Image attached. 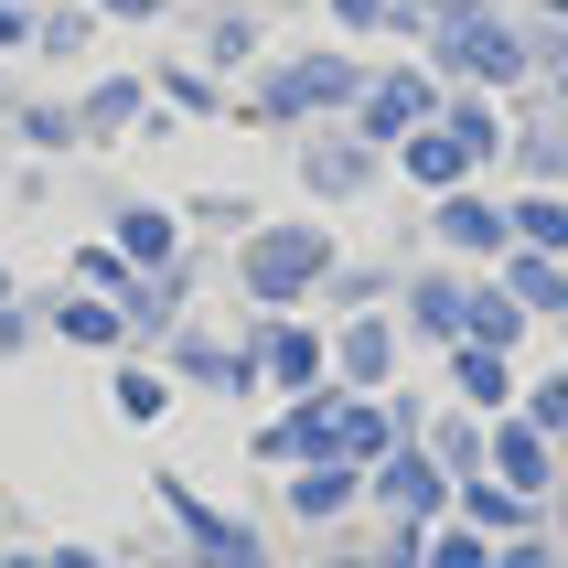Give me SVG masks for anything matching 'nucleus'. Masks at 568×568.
<instances>
[{
	"label": "nucleus",
	"mask_w": 568,
	"mask_h": 568,
	"mask_svg": "<svg viewBox=\"0 0 568 568\" xmlns=\"http://www.w3.org/2000/svg\"><path fill=\"white\" fill-rule=\"evenodd\" d=\"M322 268H333V236H322V225H280V236L247 247V290L257 301H301Z\"/></svg>",
	"instance_id": "obj_1"
},
{
	"label": "nucleus",
	"mask_w": 568,
	"mask_h": 568,
	"mask_svg": "<svg viewBox=\"0 0 568 568\" xmlns=\"http://www.w3.org/2000/svg\"><path fill=\"white\" fill-rule=\"evenodd\" d=\"M344 97H354V64L312 54V64H280V75H268V119H301V108H344Z\"/></svg>",
	"instance_id": "obj_2"
},
{
	"label": "nucleus",
	"mask_w": 568,
	"mask_h": 568,
	"mask_svg": "<svg viewBox=\"0 0 568 568\" xmlns=\"http://www.w3.org/2000/svg\"><path fill=\"white\" fill-rule=\"evenodd\" d=\"M365 140H408L418 119H429V75H386V87H365Z\"/></svg>",
	"instance_id": "obj_3"
},
{
	"label": "nucleus",
	"mask_w": 568,
	"mask_h": 568,
	"mask_svg": "<svg viewBox=\"0 0 568 568\" xmlns=\"http://www.w3.org/2000/svg\"><path fill=\"white\" fill-rule=\"evenodd\" d=\"M172 505H183V526H193V547H204V568H268V558L247 547V526H225L215 505H193L183 483H172Z\"/></svg>",
	"instance_id": "obj_4"
},
{
	"label": "nucleus",
	"mask_w": 568,
	"mask_h": 568,
	"mask_svg": "<svg viewBox=\"0 0 568 568\" xmlns=\"http://www.w3.org/2000/svg\"><path fill=\"white\" fill-rule=\"evenodd\" d=\"M247 365H268V376H280V386H312V376H322V344H312V333H290V322H268Z\"/></svg>",
	"instance_id": "obj_5"
},
{
	"label": "nucleus",
	"mask_w": 568,
	"mask_h": 568,
	"mask_svg": "<svg viewBox=\"0 0 568 568\" xmlns=\"http://www.w3.org/2000/svg\"><path fill=\"white\" fill-rule=\"evenodd\" d=\"M494 462H505L515 494H537V483H547V429H537V418H515L505 440H494Z\"/></svg>",
	"instance_id": "obj_6"
},
{
	"label": "nucleus",
	"mask_w": 568,
	"mask_h": 568,
	"mask_svg": "<svg viewBox=\"0 0 568 568\" xmlns=\"http://www.w3.org/2000/svg\"><path fill=\"white\" fill-rule=\"evenodd\" d=\"M386 354H397V333H386V322H354L344 344H333V365H344L354 386H376V376H386Z\"/></svg>",
	"instance_id": "obj_7"
},
{
	"label": "nucleus",
	"mask_w": 568,
	"mask_h": 568,
	"mask_svg": "<svg viewBox=\"0 0 568 568\" xmlns=\"http://www.w3.org/2000/svg\"><path fill=\"white\" fill-rule=\"evenodd\" d=\"M462 161H473V151H462L450 129H408V172H418V183H462Z\"/></svg>",
	"instance_id": "obj_8"
},
{
	"label": "nucleus",
	"mask_w": 568,
	"mask_h": 568,
	"mask_svg": "<svg viewBox=\"0 0 568 568\" xmlns=\"http://www.w3.org/2000/svg\"><path fill=\"white\" fill-rule=\"evenodd\" d=\"M462 64H473V75H515V32H494L483 11H462Z\"/></svg>",
	"instance_id": "obj_9"
},
{
	"label": "nucleus",
	"mask_w": 568,
	"mask_h": 568,
	"mask_svg": "<svg viewBox=\"0 0 568 568\" xmlns=\"http://www.w3.org/2000/svg\"><path fill=\"white\" fill-rule=\"evenodd\" d=\"M140 97H151L140 75H108V87L87 97V119H75V129H97V140H108V129H129V119H140Z\"/></svg>",
	"instance_id": "obj_10"
},
{
	"label": "nucleus",
	"mask_w": 568,
	"mask_h": 568,
	"mask_svg": "<svg viewBox=\"0 0 568 568\" xmlns=\"http://www.w3.org/2000/svg\"><path fill=\"white\" fill-rule=\"evenodd\" d=\"M440 236H450V247H505L515 225L494 215V204H440Z\"/></svg>",
	"instance_id": "obj_11"
},
{
	"label": "nucleus",
	"mask_w": 568,
	"mask_h": 568,
	"mask_svg": "<svg viewBox=\"0 0 568 568\" xmlns=\"http://www.w3.org/2000/svg\"><path fill=\"white\" fill-rule=\"evenodd\" d=\"M172 365H183L193 386H247V354H225V344H193V333H183V354H172Z\"/></svg>",
	"instance_id": "obj_12"
},
{
	"label": "nucleus",
	"mask_w": 568,
	"mask_h": 568,
	"mask_svg": "<svg viewBox=\"0 0 568 568\" xmlns=\"http://www.w3.org/2000/svg\"><path fill=\"white\" fill-rule=\"evenodd\" d=\"M515 301H526V312H568V280H558V268H547L537 247L515 257Z\"/></svg>",
	"instance_id": "obj_13"
},
{
	"label": "nucleus",
	"mask_w": 568,
	"mask_h": 568,
	"mask_svg": "<svg viewBox=\"0 0 568 568\" xmlns=\"http://www.w3.org/2000/svg\"><path fill=\"white\" fill-rule=\"evenodd\" d=\"M462 397H473V408H505V354H494V344L462 354Z\"/></svg>",
	"instance_id": "obj_14"
},
{
	"label": "nucleus",
	"mask_w": 568,
	"mask_h": 568,
	"mask_svg": "<svg viewBox=\"0 0 568 568\" xmlns=\"http://www.w3.org/2000/svg\"><path fill=\"white\" fill-rule=\"evenodd\" d=\"M386 505H440V473H429V462H386Z\"/></svg>",
	"instance_id": "obj_15"
},
{
	"label": "nucleus",
	"mask_w": 568,
	"mask_h": 568,
	"mask_svg": "<svg viewBox=\"0 0 568 568\" xmlns=\"http://www.w3.org/2000/svg\"><path fill=\"white\" fill-rule=\"evenodd\" d=\"M64 333L75 344H119V301H64Z\"/></svg>",
	"instance_id": "obj_16"
},
{
	"label": "nucleus",
	"mask_w": 568,
	"mask_h": 568,
	"mask_svg": "<svg viewBox=\"0 0 568 568\" xmlns=\"http://www.w3.org/2000/svg\"><path fill=\"white\" fill-rule=\"evenodd\" d=\"M408 312H418V333H450V322H462V290H450V280H418Z\"/></svg>",
	"instance_id": "obj_17"
},
{
	"label": "nucleus",
	"mask_w": 568,
	"mask_h": 568,
	"mask_svg": "<svg viewBox=\"0 0 568 568\" xmlns=\"http://www.w3.org/2000/svg\"><path fill=\"white\" fill-rule=\"evenodd\" d=\"M515 236H526V247H568V215H558V204H515Z\"/></svg>",
	"instance_id": "obj_18"
},
{
	"label": "nucleus",
	"mask_w": 568,
	"mask_h": 568,
	"mask_svg": "<svg viewBox=\"0 0 568 568\" xmlns=\"http://www.w3.org/2000/svg\"><path fill=\"white\" fill-rule=\"evenodd\" d=\"M312 183H322V193H354V183H365V151H344V140L312 151Z\"/></svg>",
	"instance_id": "obj_19"
},
{
	"label": "nucleus",
	"mask_w": 568,
	"mask_h": 568,
	"mask_svg": "<svg viewBox=\"0 0 568 568\" xmlns=\"http://www.w3.org/2000/svg\"><path fill=\"white\" fill-rule=\"evenodd\" d=\"M354 505V473H312L301 483V515H344Z\"/></svg>",
	"instance_id": "obj_20"
},
{
	"label": "nucleus",
	"mask_w": 568,
	"mask_h": 568,
	"mask_svg": "<svg viewBox=\"0 0 568 568\" xmlns=\"http://www.w3.org/2000/svg\"><path fill=\"white\" fill-rule=\"evenodd\" d=\"M119 236H129V257H172V225H161V215H129Z\"/></svg>",
	"instance_id": "obj_21"
},
{
	"label": "nucleus",
	"mask_w": 568,
	"mask_h": 568,
	"mask_svg": "<svg viewBox=\"0 0 568 568\" xmlns=\"http://www.w3.org/2000/svg\"><path fill=\"white\" fill-rule=\"evenodd\" d=\"M75 280H97V290H129V257H119V247H87V257H75Z\"/></svg>",
	"instance_id": "obj_22"
},
{
	"label": "nucleus",
	"mask_w": 568,
	"mask_h": 568,
	"mask_svg": "<svg viewBox=\"0 0 568 568\" xmlns=\"http://www.w3.org/2000/svg\"><path fill=\"white\" fill-rule=\"evenodd\" d=\"M22 129L43 140V151H64V140H75V119H64V108H22Z\"/></svg>",
	"instance_id": "obj_23"
},
{
	"label": "nucleus",
	"mask_w": 568,
	"mask_h": 568,
	"mask_svg": "<svg viewBox=\"0 0 568 568\" xmlns=\"http://www.w3.org/2000/svg\"><path fill=\"white\" fill-rule=\"evenodd\" d=\"M333 11H344V22H386V0H333Z\"/></svg>",
	"instance_id": "obj_24"
},
{
	"label": "nucleus",
	"mask_w": 568,
	"mask_h": 568,
	"mask_svg": "<svg viewBox=\"0 0 568 568\" xmlns=\"http://www.w3.org/2000/svg\"><path fill=\"white\" fill-rule=\"evenodd\" d=\"M429 568H483V547H440V558H429Z\"/></svg>",
	"instance_id": "obj_25"
},
{
	"label": "nucleus",
	"mask_w": 568,
	"mask_h": 568,
	"mask_svg": "<svg viewBox=\"0 0 568 568\" xmlns=\"http://www.w3.org/2000/svg\"><path fill=\"white\" fill-rule=\"evenodd\" d=\"M11 43H22V11H11V0H0V54H11Z\"/></svg>",
	"instance_id": "obj_26"
},
{
	"label": "nucleus",
	"mask_w": 568,
	"mask_h": 568,
	"mask_svg": "<svg viewBox=\"0 0 568 568\" xmlns=\"http://www.w3.org/2000/svg\"><path fill=\"white\" fill-rule=\"evenodd\" d=\"M108 11H151V0H108Z\"/></svg>",
	"instance_id": "obj_27"
},
{
	"label": "nucleus",
	"mask_w": 568,
	"mask_h": 568,
	"mask_svg": "<svg viewBox=\"0 0 568 568\" xmlns=\"http://www.w3.org/2000/svg\"><path fill=\"white\" fill-rule=\"evenodd\" d=\"M558 108H568V75H558Z\"/></svg>",
	"instance_id": "obj_28"
},
{
	"label": "nucleus",
	"mask_w": 568,
	"mask_h": 568,
	"mask_svg": "<svg viewBox=\"0 0 568 568\" xmlns=\"http://www.w3.org/2000/svg\"><path fill=\"white\" fill-rule=\"evenodd\" d=\"M333 568H365V558H333Z\"/></svg>",
	"instance_id": "obj_29"
},
{
	"label": "nucleus",
	"mask_w": 568,
	"mask_h": 568,
	"mask_svg": "<svg viewBox=\"0 0 568 568\" xmlns=\"http://www.w3.org/2000/svg\"><path fill=\"white\" fill-rule=\"evenodd\" d=\"M0 290H11V268H0Z\"/></svg>",
	"instance_id": "obj_30"
},
{
	"label": "nucleus",
	"mask_w": 568,
	"mask_h": 568,
	"mask_svg": "<svg viewBox=\"0 0 568 568\" xmlns=\"http://www.w3.org/2000/svg\"><path fill=\"white\" fill-rule=\"evenodd\" d=\"M11 568H32V558H11Z\"/></svg>",
	"instance_id": "obj_31"
}]
</instances>
